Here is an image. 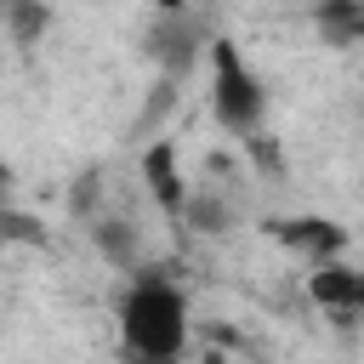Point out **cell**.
Here are the masks:
<instances>
[{
	"instance_id": "7",
	"label": "cell",
	"mask_w": 364,
	"mask_h": 364,
	"mask_svg": "<svg viewBox=\"0 0 364 364\" xmlns=\"http://www.w3.org/2000/svg\"><path fill=\"white\" fill-rule=\"evenodd\" d=\"M154 40H159L154 51L165 57V68H171V74H188V63H193V40H199V34L182 23V11H176V17H165V28H159Z\"/></svg>"
},
{
	"instance_id": "9",
	"label": "cell",
	"mask_w": 364,
	"mask_h": 364,
	"mask_svg": "<svg viewBox=\"0 0 364 364\" xmlns=\"http://www.w3.org/2000/svg\"><path fill=\"white\" fill-rule=\"evenodd\" d=\"M0 6H17V0H0Z\"/></svg>"
},
{
	"instance_id": "5",
	"label": "cell",
	"mask_w": 364,
	"mask_h": 364,
	"mask_svg": "<svg viewBox=\"0 0 364 364\" xmlns=\"http://www.w3.org/2000/svg\"><path fill=\"white\" fill-rule=\"evenodd\" d=\"M313 28L336 51L358 46L364 40V0H313Z\"/></svg>"
},
{
	"instance_id": "1",
	"label": "cell",
	"mask_w": 364,
	"mask_h": 364,
	"mask_svg": "<svg viewBox=\"0 0 364 364\" xmlns=\"http://www.w3.org/2000/svg\"><path fill=\"white\" fill-rule=\"evenodd\" d=\"M119 347L131 364H176L188 347V296L159 273L131 279L119 296Z\"/></svg>"
},
{
	"instance_id": "4",
	"label": "cell",
	"mask_w": 364,
	"mask_h": 364,
	"mask_svg": "<svg viewBox=\"0 0 364 364\" xmlns=\"http://www.w3.org/2000/svg\"><path fill=\"white\" fill-rule=\"evenodd\" d=\"M273 233H279V245H284L290 256H301L307 267L336 262V256L347 250V228L330 222V216H290V222H273Z\"/></svg>"
},
{
	"instance_id": "8",
	"label": "cell",
	"mask_w": 364,
	"mask_h": 364,
	"mask_svg": "<svg viewBox=\"0 0 364 364\" xmlns=\"http://www.w3.org/2000/svg\"><path fill=\"white\" fill-rule=\"evenodd\" d=\"M154 6H159L165 17H176V11H188V0H154Z\"/></svg>"
},
{
	"instance_id": "6",
	"label": "cell",
	"mask_w": 364,
	"mask_h": 364,
	"mask_svg": "<svg viewBox=\"0 0 364 364\" xmlns=\"http://www.w3.org/2000/svg\"><path fill=\"white\" fill-rule=\"evenodd\" d=\"M142 176H148V193L159 199V210H165V216H182L188 193H182V176H176V148H171V142H154V148L142 154Z\"/></svg>"
},
{
	"instance_id": "2",
	"label": "cell",
	"mask_w": 364,
	"mask_h": 364,
	"mask_svg": "<svg viewBox=\"0 0 364 364\" xmlns=\"http://www.w3.org/2000/svg\"><path fill=\"white\" fill-rule=\"evenodd\" d=\"M210 114L228 136H256L267 119V91L233 40H210Z\"/></svg>"
},
{
	"instance_id": "3",
	"label": "cell",
	"mask_w": 364,
	"mask_h": 364,
	"mask_svg": "<svg viewBox=\"0 0 364 364\" xmlns=\"http://www.w3.org/2000/svg\"><path fill=\"white\" fill-rule=\"evenodd\" d=\"M307 296L318 313H330L336 324H358L364 318V273L341 267V262H318L307 273Z\"/></svg>"
}]
</instances>
